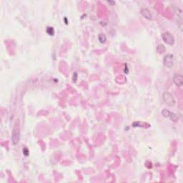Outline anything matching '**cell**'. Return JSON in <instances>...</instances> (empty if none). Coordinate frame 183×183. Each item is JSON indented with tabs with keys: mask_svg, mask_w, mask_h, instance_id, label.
<instances>
[{
	"mask_svg": "<svg viewBox=\"0 0 183 183\" xmlns=\"http://www.w3.org/2000/svg\"><path fill=\"white\" fill-rule=\"evenodd\" d=\"M162 98H163V100H164V103H165L167 106L173 107V106L175 105V104H176L175 98L173 97L172 94H170V92H164L162 95Z\"/></svg>",
	"mask_w": 183,
	"mask_h": 183,
	"instance_id": "cell-1",
	"label": "cell"
},
{
	"mask_svg": "<svg viewBox=\"0 0 183 183\" xmlns=\"http://www.w3.org/2000/svg\"><path fill=\"white\" fill-rule=\"evenodd\" d=\"M19 139H20V130H19V124L17 122L13 129V132H12V140L13 144H18V142H19Z\"/></svg>",
	"mask_w": 183,
	"mask_h": 183,
	"instance_id": "cell-2",
	"label": "cell"
},
{
	"mask_svg": "<svg viewBox=\"0 0 183 183\" xmlns=\"http://www.w3.org/2000/svg\"><path fill=\"white\" fill-rule=\"evenodd\" d=\"M162 38L163 41L166 43L168 45H173L175 43V38L170 32H166L162 33Z\"/></svg>",
	"mask_w": 183,
	"mask_h": 183,
	"instance_id": "cell-3",
	"label": "cell"
},
{
	"mask_svg": "<svg viewBox=\"0 0 183 183\" xmlns=\"http://www.w3.org/2000/svg\"><path fill=\"white\" fill-rule=\"evenodd\" d=\"M162 115L163 117H167V118H170V119H171L173 122H177L178 120V117L177 116L176 114L173 113V112L169 111V110H166V109H164V110H163L162 111Z\"/></svg>",
	"mask_w": 183,
	"mask_h": 183,
	"instance_id": "cell-4",
	"label": "cell"
},
{
	"mask_svg": "<svg viewBox=\"0 0 183 183\" xmlns=\"http://www.w3.org/2000/svg\"><path fill=\"white\" fill-rule=\"evenodd\" d=\"M173 55L172 54H167L164 56V59H163V63L164 65L167 68H170L173 67Z\"/></svg>",
	"mask_w": 183,
	"mask_h": 183,
	"instance_id": "cell-5",
	"label": "cell"
},
{
	"mask_svg": "<svg viewBox=\"0 0 183 183\" xmlns=\"http://www.w3.org/2000/svg\"><path fill=\"white\" fill-rule=\"evenodd\" d=\"M173 81L178 87H182L183 84V78L180 74H175L173 77Z\"/></svg>",
	"mask_w": 183,
	"mask_h": 183,
	"instance_id": "cell-6",
	"label": "cell"
},
{
	"mask_svg": "<svg viewBox=\"0 0 183 183\" xmlns=\"http://www.w3.org/2000/svg\"><path fill=\"white\" fill-rule=\"evenodd\" d=\"M140 13L141 15L144 17L145 19H149V20H151L153 19V16H152V14L150 13V10H147L146 8H142V10L140 11Z\"/></svg>",
	"mask_w": 183,
	"mask_h": 183,
	"instance_id": "cell-7",
	"label": "cell"
},
{
	"mask_svg": "<svg viewBox=\"0 0 183 183\" xmlns=\"http://www.w3.org/2000/svg\"><path fill=\"white\" fill-rule=\"evenodd\" d=\"M98 39H99V41H100L101 43H102V44L105 43L106 40H107V37H106V36L104 34H100V35H99V37H98Z\"/></svg>",
	"mask_w": 183,
	"mask_h": 183,
	"instance_id": "cell-8",
	"label": "cell"
},
{
	"mask_svg": "<svg viewBox=\"0 0 183 183\" xmlns=\"http://www.w3.org/2000/svg\"><path fill=\"white\" fill-rule=\"evenodd\" d=\"M174 10H175V12L177 15L178 17H180V18H182V10H180L178 7H174Z\"/></svg>",
	"mask_w": 183,
	"mask_h": 183,
	"instance_id": "cell-9",
	"label": "cell"
},
{
	"mask_svg": "<svg viewBox=\"0 0 183 183\" xmlns=\"http://www.w3.org/2000/svg\"><path fill=\"white\" fill-rule=\"evenodd\" d=\"M164 51H165V48H164V47L162 45V44H160V45L158 46L157 52H159V53H163Z\"/></svg>",
	"mask_w": 183,
	"mask_h": 183,
	"instance_id": "cell-10",
	"label": "cell"
},
{
	"mask_svg": "<svg viewBox=\"0 0 183 183\" xmlns=\"http://www.w3.org/2000/svg\"><path fill=\"white\" fill-rule=\"evenodd\" d=\"M47 32V33H49L50 35H53L54 33H55V31H54V29L52 27H48Z\"/></svg>",
	"mask_w": 183,
	"mask_h": 183,
	"instance_id": "cell-11",
	"label": "cell"
}]
</instances>
